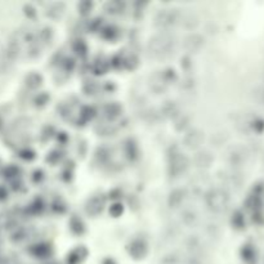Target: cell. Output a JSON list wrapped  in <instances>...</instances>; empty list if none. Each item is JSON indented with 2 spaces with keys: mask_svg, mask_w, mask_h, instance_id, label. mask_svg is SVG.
<instances>
[{
  "mask_svg": "<svg viewBox=\"0 0 264 264\" xmlns=\"http://www.w3.org/2000/svg\"><path fill=\"white\" fill-rule=\"evenodd\" d=\"M186 168H187V161L183 156L179 155V153L173 156V161H171L170 164V169L173 174L175 175L182 174V173H184Z\"/></svg>",
  "mask_w": 264,
  "mask_h": 264,
  "instance_id": "obj_2",
  "label": "cell"
},
{
  "mask_svg": "<svg viewBox=\"0 0 264 264\" xmlns=\"http://www.w3.org/2000/svg\"><path fill=\"white\" fill-rule=\"evenodd\" d=\"M228 195L222 190H213L208 195V205L209 209L215 213H221L228 205Z\"/></svg>",
  "mask_w": 264,
  "mask_h": 264,
  "instance_id": "obj_1",
  "label": "cell"
},
{
  "mask_svg": "<svg viewBox=\"0 0 264 264\" xmlns=\"http://www.w3.org/2000/svg\"><path fill=\"white\" fill-rule=\"evenodd\" d=\"M201 142H202V134L197 131L188 134V137H187L186 139V143L188 144V147H191V148L200 146V143Z\"/></svg>",
  "mask_w": 264,
  "mask_h": 264,
  "instance_id": "obj_3",
  "label": "cell"
}]
</instances>
